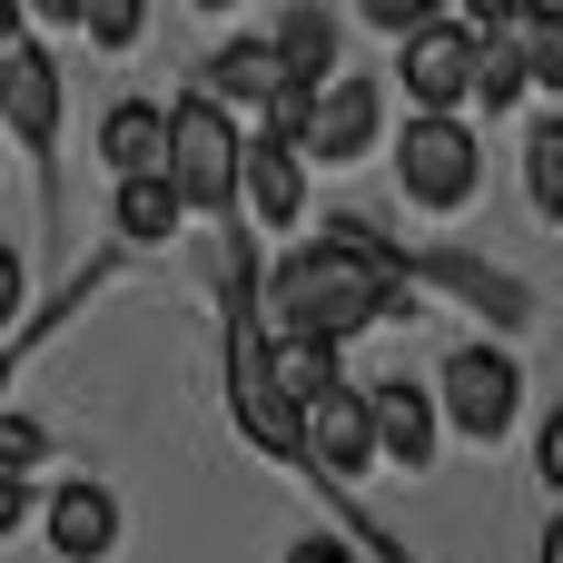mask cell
I'll list each match as a JSON object with an SVG mask.
<instances>
[{
	"mask_svg": "<svg viewBox=\"0 0 563 563\" xmlns=\"http://www.w3.org/2000/svg\"><path fill=\"white\" fill-rule=\"evenodd\" d=\"M267 297V336H317V346H346V336H366V327H386V317H416V297L406 287H386L376 267H356V257H336V247H297V257H277L267 277H257Z\"/></svg>",
	"mask_w": 563,
	"mask_h": 563,
	"instance_id": "6da1fadb",
	"label": "cell"
},
{
	"mask_svg": "<svg viewBox=\"0 0 563 563\" xmlns=\"http://www.w3.org/2000/svg\"><path fill=\"white\" fill-rule=\"evenodd\" d=\"M396 188H406V208H426V218H455V208L485 188V139L465 129V109H416V119L396 129Z\"/></svg>",
	"mask_w": 563,
	"mask_h": 563,
	"instance_id": "7a4b0ae2",
	"label": "cell"
},
{
	"mask_svg": "<svg viewBox=\"0 0 563 563\" xmlns=\"http://www.w3.org/2000/svg\"><path fill=\"white\" fill-rule=\"evenodd\" d=\"M158 178H168L178 208H198V218H228V208H238V119H228L208 89H188V99L168 109V158H158Z\"/></svg>",
	"mask_w": 563,
	"mask_h": 563,
	"instance_id": "3957f363",
	"label": "cell"
},
{
	"mask_svg": "<svg viewBox=\"0 0 563 563\" xmlns=\"http://www.w3.org/2000/svg\"><path fill=\"white\" fill-rule=\"evenodd\" d=\"M435 406L455 416V435L495 445V435L525 416V366H515L505 346H455V356H445V386H435Z\"/></svg>",
	"mask_w": 563,
	"mask_h": 563,
	"instance_id": "277c9868",
	"label": "cell"
},
{
	"mask_svg": "<svg viewBox=\"0 0 563 563\" xmlns=\"http://www.w3.org/2000/svg\"><path fill=\"white\" fill-rule=\"evenodd\" d=\"M376 129H386V89L356 79V69H336V79H317V99H307V139H297V158L346 168V158L376 148Z\"/></svg>",
	"mask_w": 563,
	"mask_h": 563,
	"instance_id": "5b68a950",
	"label": "cell"
},
{
	"mask_svg": "<svg viewBox=\"0 0 563 563\" xmlns=\"http://www.w3.org/2000/svg\"><path fill=\"white\" fill-rule=\"evenodd\" d=\"M0 119H10V139H20L30 158L59 148V59H49L30 30L0 40Z\"/></svg>",
	"mask_w": 563,
	"mask_h": 563,
	"instance_id": "8992f818",
	"label": "cell"
},
{
	"mask_svg": "<svg viewBox=\"0 0 563 563\" xmlns=\"http://www.w3.org/2000/svg\"><path fill=\"white\" fill-rule=\"evenodd\" d=\"M396 79L416 109H465V79H475V30L465 20H426L396 40Z\"/></svg>",
	"mask_w": 563,
	"mask_h": 563,
	"instance_id": "52a82bcc",
	"label": "cell"
},
{
	"mask_svg": "<svg viewBox=\"0 0 563 563\" xmlns=\"http://www.w3.org/2000/svg\"><path fill=\"white\" fill-rule=\"evenodd\" d=\"M297 455L307 465H327V475H366L376 465V435H366V396L336 376V386H317L307 406H297Z\"/></svg>",
	"mask_w": 563,
	"mask_h": 563,
	"instance_id": "ba28073f",
	"label": "cell"
},
{
	"mask_svg": "<svg viewBox=\"0 0 563 563\" xmlns=\"http://www.w3.org/2000/svg\"><path fill=\"white\" fill-rule=\"evenodd\" d=\"M238 198H247L257 228H297L307 218V158L287 139H247L238 129Z\"/></svg>",
	"mask_w": 563,
	"mask_h": 563,
	"instance_id": "9c48e42d",
	"label": "cell"
},
{
	"mask_svg": "<svg viewBox=\"0 0 563 563\" xmlns=\"http://www.w3.org/2000/svg\"><path fill=\"white\" fill-rule=\"evenodd\" d=\"M366 435H376V455H396L406 475H426V465H435V396H426L416 376L366 386Z\"/></svg>",
	"mask_w": 563,
	"mask_h": 563,
	"instance_id": "30bf717a",
	"label": "cell"
},
{
	"mask_svg": "<svg viewBox=\"0 0 563 563\" xmlns=\"http://www.w3.org/2000/svg\"><path fill=\"white\" fill-rule=\"evenodd\" d=\"M198 89L238 119V109L277 99V89H287V69H277V49H267V40H218V49H208V69H198ZM238 129H247V119H238Z\"/></svg>",
	"mask_w": 563,
	"mask_h": 563,
	"instance_id": "8fae6325",
	"label": "cell"
},
{
	"mask_svg": "<svg viewBox=\"0 0 563 563\" xmlns=\"http://www.w3.org/2000/svg\"><path fill=\"white\" fill-rule=\"evenodd\" d=\"M99 158H109V178H148V168L168 158V99H109Z\"/></svg>",
	"mask_w": 563,
	"mask_h": 563,
	"instance_id": "7c38bea8",
	"label": "cell"
},
{
	"mask_svg": "<svg viewBox=\"0 0 563 563\" xmlns=\"http://www.w3.org/2000/svg\"><path fill=\"white\" fill-rule=\"evenodd\" d=\"M49 544H59V563H99V554H119V505H109L99 485H69V495H49Z\"/></svg>",
	"mask_w": 563,
	"mask_h": 563,
	"instance_id": "4fadbf2b",
	"label": "cell"
},
{
	"mask_svg": "<svg viewBox=\"0 0 563 563\" xmlns=\"http://www.w3.org/2000/svg\"><path fill=\"white\" fill-rule=\"evenodd\" d=\"M267 49H277V69L297 79V89H317V79H336V20L317 10V0H297L277 30H267Z\"/></svg>",
	"mask_w": 563,
	"mask_h": 563,
	"instance_id": "5bb4252c",
	"label": "cell"
},
{
	"mask_svg": "<svg viewBox=\"0 0 563 563\" xmlns=\"http://www.w3.org/2000/svg\"><path fill=\"white\" fill-rule=\"evenodd\" d=\"M109 208H119V238H129V247H158V238L188 218V208H178V188H168L158 168H148V178H119V198H109Z\"/></svg>",
	"mask_w": 563,
	"mask_h": 563,
	"instance_id": "9a60e30c",
	"label": "cell"
},
{
	"mask_svg": "<svg viewBox=\"0 0 563 563\" xmlns=\"http://www.w3.org/2000/svg\"><path fill=\"white\" fill-rule=\"evenodd\" d=\"M525 188H534V218L563 228V109H544L534 139H525Z\"/></svg>",
	"mask_w": 563,
	"mask_h": 563,
	"instance_id": "2e32d148",
	"label": "cell"
},
{
	"mask_svg": "<svg viewBox=\"0 0 563 563\" xmlns=\"http://www.w3.org/2000/svg\"><path fill=\"white\" fill-rule=\"evenodd\" d=\"M465 99H485V109H515V99H525V49H515V30H485V40H475Z\"/></svg>",
	"mask_w": 563,
	"mask_h": 563,
	"instance_id": "e0dca14e",
	"label": "cell"
},
{
	"mask_svg": "<svg viewBox=\"0 0 563 563\" xmlns=\"http://www.w3.org/2000/svg\"><path fill=\"white\" fill-rule=\"evenodd\" d=\"M317 247H336V257H356V267H376V277H386V287H406V247H396V238H386V228H366V218H356V208H336V218H327V238H317Z\"/></svg>",
	"mask_w": 563,
	"mask_h": 563,
	"instance_id": "ac0fdd59",
	"label": "cell"
},
{
	"mask_svg": "<svg viewBox=\"0 0 563 563\" xmlns=\"http://www.w3.org/2000/svg\"><path fill=\"white\" fill-rule=\"evenodd\" d=\"M79 30H89V49H139L148 0H79Z\"/></svg>",
	"mask_w": 563,
	"mask_h": 563,
	"instance_id": "d6986e66",
	"label": "cell"
},
{
	"mask_svg": "<svg viewBox=\"0 0 563 563\" xmlns=\"http://www.w3.org/2000/svg\"><path fill=\"white\" fill-rule=\"evenodd\" d=\"M356 20H376L386 40H406V30H426V20H445V0H356Z\"/></svg>",
	"mask_w": 563,
	"mask_h": 563,
	"instance_id": "ffe728a7",
	"label": "cell"
},
{
	"mask_svg": "<svg viewBox=\"0 0 563 563\" xmlns=\"http://www.w3.org/2000/svg\"><path fill=\"white\" fill-rule=\"evenodd\" d=\"M40 455H49V435H40L30 416H0V475H30Z\"/></svg>",
	"mask_w": 563,
	"mask_h": 563,
	"instance_id": "44dd1931",
	"label": "cell"
},
{
	"mask_svg": "<svg viewBox=\"0 0 563 563\" xmlns=\"http://www.w3.org/2000/svg\"><path fill=\"white\" fill-rule=\"evenodd\" d=\"M445 20H465V30L485 40V30H515V20H525V0H455Z\"/></svg>",
	"mask_w": 563,
	"mask_h": 563,
	"instance_id": "7402d4cb",
	"label": "cell"
},
{
	"mask_svg": "<svg viewBox=\"0 0 563 563\" xmlns=\"http://www.w3.org/2000/svg\"><path fill=\"white\" fill-rule=\"evenodd\" d=\"M30 525V475H0V544Z\"/></svg>",
	"mask_w": 563,
	"mask_h": 563,
	"instance_id": "603a6c76",
	"label": "cell"
},
{
	"mask_svg": "<svg viewBox=\"0 0 563 563\" xmlns=\"http://www.w3.org/2000/svg\"><path fill=\"white\" fill-rule=\"evenodd\" d=\"M20 297H30V267H20V247H0V327L20 317Z\"/></svg>",
	"mask_w": 563,
	"mask_h": 563,
	"instance_id": "cb8c5ba5",
	"label": "cell"
},
{
	"mask_svg": "<svg viewBox=\"0 0 563 563\" xmlns=\"http://www.w3.org/2000/svg\"><path fill=\"white\" fill-rule=\"evenodd\" d=\"M287 563H356V544H336V534H297Z\"/></svg>",
	"mask_w": 563,
	"mask_h": 563,
	"instance_id": "d4e9b609",
	"label": "cell"
},
{
	"mask_svg": "<svg viewBox=\"0 0 563 563\" xmlns=\"http://www.w3.org/2000/svg\"><path fill=\"white\" fill-rule=\"evenodd\" d=\"M30 10H40L49 30H79V0H30Z\"/></svg>",
	"mask_w": 563,
	"mask_h": 563,
	"instance_id": "484cf974",
	"label": "cell"
},
{
	"mask_svg": "<svg viewBox=\"0 0 563 563\" xmlns=\"http://www.w3.org/2000/svg\"><path fill=\"white\" fill-rule=\"evenodd\" d=\"M10 30H20V0H0V40H10Z\"/></svg>",
	"mask_w": 563,
	"mask_h": 563,
	"instance_id": "4316f807",
	"label": "cell"
},
{
	"mask_svg": "<svg viewBox=\"0 0 563 563\" xmlns=\"http://www.w3.org/2000/svg\"><path fill=\"white\" fill-rule=\"evenodd\" d=\"M198 10H208V20H218V10H238V0H198Z\"/></svg>",
	"mask_w": 563,
	"mask_h": 563,
	"instance_id": "83f0119b",
	"label": "cell"
},
{
	"mask_svg": "<svg viewBox=\"0 0 563 563\" xmlns=\"http://www.w3.org/2000/svg\"><path fill=\"white\" fill-rule=\"evenodd\" d=\"M0 386H10V366H0Z\"/></svg>",
	"mask_w": 563,
	"mask_h": 563,
	"instance_id": "f1b7e54d",
	"label": "cell"
}]
</instances>
